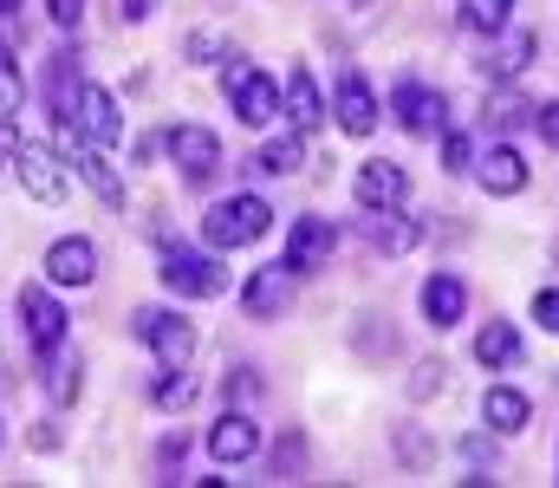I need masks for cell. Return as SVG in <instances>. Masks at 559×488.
I'll return each mask as SVG.
<instances>
[{
	"label": "cell",
	"mask_w": 559,
	"mask_h": 488,
	"mask_svg": "<svg viewBox=\"0 0 559 488\" xmlns=\"http://www.w3.org/2000/svg\"><path fill=\"white\" fill-rule=\"evenodd\" d=\"M163 151L176 157V169H182L189 182H209V176L222 169V138H215L209 124H176V131L163 138Z\"/></svg>",
	"instance_id": "5b68a950"
},
{
	"label": "cell",
	"mask_w": 559,
	"mask_h": 488,
	"mask_svg": "<svg viewBox=\"0 0 559 488\" xmlns=\"http://www.w3.org/2000/svg\"><path fill=\"white\" fill-rule=\"evenodd\" d=\"M72 118H79V131H85V144H98V151H111V144L124 138V118H118V98H111L105 85H79V105H72Z\"/></svg>",
	"instance_id": "ba28073f"
},
{
	"label": "cell",
	"mask_w": 559,
	"mask_h": 488,
	"mask_svg": "<svg viewBox=\"0 0 559 488\" xmlns=\"http://www.w3.org/2000/svg\"><path fill=\"white\" fill-rule=\"evenodd\" d=\"M13 7H20V0H0V13H13Z\"/></svg>",
	"instance_id": "74e56055"
},
{
	"label": "cell",
	"mask_w": 559,
	"mask_h": 488,
	"mask_svg": "<svg viewBox=\"0 0 559 488\" xmlns=\"http://www.w3.org/2000/svg\"><path fill=\"white\" fill-rule=\"evenodd\" d=\"M189 397H195V384H189V378H182V365H176V371L156 384V404H163V410H182Z\"/></svg>",
	"instance_id": "f1b7e54d"
},
{
	"label": "cell",
	"mask_w": 559,
	"mask_h": 488,
	"mask_svg": "<svg viewBox=\"0 0 559 488\" xmlns=\"http://www.w3.org/2000/svg\"><path fill=\"white\" fill-rule=\"evenodd\" d=\"M534 52H540V33H514L501 52H488V59H481V72H488V79H521Z\"/></svg>",
	"instance_id": "44dd1931"
},
{
	"label": "cell",
	"mask_w": 559,
	"mask_h": 488,
	"mask_svg": "<svg viewBox=\"0 0 559 488\" xmlns=\"http://www.w3.org/2000/svg\"><path fill=\"white\" fill-rule=\"evenodd\" d=\"M138 338L156 352V365L163 371H189V358H195V325L182 320V313H169V307H143L138 313Z\"/></svg>",
	"instance_id": "277c9868"
},
{
	"label": "cell",
	"mask_w": 559,
	"mask_h": 488,
	"mask_svg": "<svg viewBox=\"0 0 559 488\" xmlns=\"http://www.w3.org/2000/svg\"><path fill=\"white\" fill-rule=\"evenodd\" d=\"M156 274H163V287H169L176 300H215V294L228 287V267H222L215 254H195V248H169Z\"/></svg>",
	"instance_id": "3957f363"
},
{
	"label": "cell",
	"mask_w": 559,
	"mask_h": 488,
	"mask_svg": "<svg viewBox=\"0 0 559 488\" xmlns=\"http://www.w3.org/2000/svg\"><path fill=\"white\" fill-rule=\"evenodd\" d=\"M20 189L33 195V202H66V157H59V144H20Z\"/></svg>",
	"instance_id": "8992f818"
},
{
	"label": "cell",
	"mask_w": 559,
	"mask_h": 488,
	"mask_svg": "<svg viewBox=\"0 0 559 488\" xmlns=\"http://www.w3.org/2000/svg\"><path fill=\"white\" fill-rule=\"evenodd\" d=\"M534 320L547 325V332H559V294H554V287H540V294H534Z\"/></svg>",
	"instance_id": "1f68e13d"
},
{
	"label": "cell",
	"mask_w": 559,
	"mask_h": 488,
	"mask_svg": "<svg viewBox=\"0 0 559 488\" xmlns=\"http://www.w3.org/2000/svg\"><path fill=\"white\" fill-rule=\"evenodd\" d=\"M404 195H411V176L397 163H365L358 169V202L365 209H397Z\"/></svg>",
	"instance_id": "e0dca14e"
},
{
	"label": "cell",
	"mask_w": 559,
	"mask_h": 488,
	"mask_svg": "<svg viewBox=\"0 0 559 488\" xmlns=\"http://www.w3.org/2000/svg\"><path fill=\"white\" fill-rule=\"evenodd\" d=\"M462 456H468L475 469H481V463H495V450H488V437H468V443H462Z\"/></svg>",
	"instance_id": "e575fe53"
},
{
	"label": "cell",
	"mask_w": 559,
	"mask_h": 488,
	"mask_svg": "<svg viewBox=\"0 0 559 488\" xmlns=\"http://www.w3.org/2000/svg\"><path fill=\"white\" fill-rule=\"evenodd\" d=\"M241 307H248V320H280V313L293 307V267H286V261H274V267H261V274L248 281Z\"/></svg>",
	"instance_id": "4fadbf2b"
},
{
	"label": "cell",
	"mask_w": 559,
	"mask_h": 488,
	"mask_svg": "<svg viewBox=\"0 0 559 488\" xmlns=\"http://www.w3.org/2000/svg\"><path fill=\"white\" fill-rule=\"evenodd\" d=\"M378 222H371V241L384 248V254H404V248H417L423 241V228L417 222H404V215H391V209H371Z\"/></svg>",
	"instance_id": "cb8c5ba5"
},
{
	"label": "cell",
	"mask_w": 559,
	"mask_h": 488,
	"mask_svg": "<svg viewBox=\"0 0 559 488\" xmlns=\"http://www.w3.org/2000/svg\"><path fill=\"white\" fill-rule=\"evenodd\" d=\"M488 111H495V131H521L527 118H540V111H534V105H527L521 92H501V98H495Z\"/></svg>",
	"instance_id": "83f0119b"
},
{
	"label": "cell",
	"mask_w": 559,
	"mask_h": 488,
	"mask_svg": "<svg viewBox=\"0 0 559 488\" xmlns=\"http://www.w3.org/2000/svg\"><path fill=\"white\" fill-rule=\"evenodd\" d=\"M508 7L514 0H462V26L481 33V39H495V33H508Z\"/></svg>",
	"instance_id": "484cf974"
},
{
	"label": "cell",
	"mask_w": 559,
	"mask_h": 488,
	"mask_svg": "<svg viewBox=\"0 0 559 488\" xmlns=\"http://www.w3.org/2000/svg\"><path fill=\"white\" fill-rule=\"evenodd\" d=\"M215 52H222V33H189V59L195 66H209Z\"/></svg>",
	"instance_id": "d6a6232c"
},
{
	"label": "cell",
	"mask_w": 559,
	"mask_h": 488,
	"mask_svg": "<svg viewBox=\"0 0 559 488\" xmlns=\"http://www.w3.org/2000/svg\"><path fill=\"white\" fill-rule=\"evenodd\" d=\"M481 189H488V195H521V189H527V157H521L514 144H488V157H481Z\"/></svg>",
	"instance_id": "ac0fdd59"
},
{
	"label": "cell",
	"mask_w": 559,
	"mask_h": 488,
	"mask_svg": "<svg viewBox=\"0 0 559 488\" xmlns=\"http://www.w3.org/2000/svg\"><path fill=\"white\" fill-rule=\"evenodd\" d=\"M462 313H468V287H462L455 274H429V281H423V320L436 325V332H449Z\"/></svg>",
	"instance_id": "2e32d148"
},
{
	"label": "cell",
	"mask_w": 559,
	"mask_h": 488,
	"mask_svg": "<svg viewBox=\"0 0 559 488\" xmlns=\"http://www.w3.org/2000/svg\"><path fill=\"white\" fill-rule=\"evenodd\" d=\"M481 417H488V430H501V437H521V430H527V417H534V404H527L521 391L495 384V391L481 397Z\"/></svg>",
	"instance_id": "d6986e66"
},
{
	"label": "cell",
	"mask_w": 559,
	"mask_h": 488,
	"mask_svg": "<svg viewBox=\"0 0 559 488\" xmlns=\"http://www.w3.org/2000/svg\"><path fill=\"white\" fill-rule=\"evenodd\" d=\"M222 92H228V111H235L248 131H267L280 118V85L261 66H248V59H235V66L222 72Z\"/></svg>",
	"instance_id": "7a4b0ae2"
},
{
	"label": "cell",
	"mask_w": 559,
	"mask_h": 488,
	"mask_svg": "<svg viewBox=\"0 0 559 488\" xmlns=\"http://www.w3.org/2000/svg\"><path fill=\"white\" fill-rule=\"evenodd\" d=\"M46 13H52L59 26H79V20H85V0H46Z\"/></svg>",
	"instance_id": "836d02e7"
},
{
	"label": "cell",
	"mask_w": 559,
	"mask_h": 488,
	"mask_svg": "<svg viewBox=\"0 0 559 488\" xmlns=\"http://www.w3.org/2000/svg\"><path fill=\"white\" fill-rule=\"evenodd\" d=\"M261 450V430H254V417L248 410H222V424L209 430V456L222 463V469H235V463H248Z\"/></svg>",
	"instance_id": "7c38bea8"
},
{
	"label": "cell",
	"mask_w": 559,
	"mask_h": 488,
	"mask_svg": "<svg viewBox=\"0 0 559 488\" xmlns=\"http://www.w3.org/2000/svg\"><path fill=\"white\" fill-rule=\"evenodd\" d=\"M20 98H26L20 59H13V46H0V118H13V111H20Z\"/></svg>",
	"instance_id": "4316f807"
},
{
	"label": "cell",
	"mask_w": 559,
	"mask_h": 488,
	"mask_svg": "<svg viewBox=\"0 0 559 488\" xmlns=\"http://www.w3.org/2000/svg\"><path fill=\"white\" fill-rule=\"evenodd\" d=\"M72 163H79V176H85V182H92V189H98L105 202H124V176H118L111 163L98 157L92 144H72Z\"/></svg>",
	"instance_id": "7402d4cb"
},
{
	"label": "cell",
	"mask_w": 559,
	"mask_h": 488,
	"mask_svg": "<svg viewBox=\"0 0 559 488\" xmlns=\"http://www.w3.org/2000/svg\"><path fill=\"white\" fill-rule=\"evenodd\" d=\"M338 131L345 138H371L378 131V92L365 85V72H345L338 79Z\"/></svg>",
	"instance_id": "5bb4252c"
},
{
	"label": "cell",
	"mask_w": 559,
	"mask_h": 488,
	"mask_svg": "<svg viewBox=\"0 0 559 488\" xmlns=\"http://www.w3.org/2000/svg\"><path fill=\"white\" fill-rule=\"evenodd\" d=\"M20 144H26V138H20V124H13V118H0V169H13V163H20Z\"/></svg>",
	"instance_id": "4dcf8cb0"
},
{
	"label": "cell",
	"mask_w": 559,
	"mask_h": 488,
	"mask_svg": "<svg viewBox=\"0 0 559 488\" xmlns=\"http://www.w3.org/2000/svg\"><path fill=\"white\" fill-rule=\"evenodd\" d=\"M299 163H306V144H299V131H286L274 144H261L254 169H261V176H299Z\"/></svg>",
	"instance_id": "603a6c76"
},
{
	"label": "cell",
	"mask_w": 559,
	"mask_h": 488,
	"mask_svg": "<svg viewBox=\"0 0 559 488\" xmlns=\"http://www.w3.org/2000/svg\"><path fill=\"white\" fill-rule=\"evenodd\" d=\"M286 124H293L299 138H312V131L325 124V98H319V85H312V72H306V66H293V72H286Z\"/></svg>",
	"instance_id": "9a60e30c"
},
{
	"label": "cell",
	"mask_w": 559,
	"mask_h": 488,
	"mask_svg": "<svg viewBox=\"0 0 559 488\" xmlns=\"http://www.w3.org/2000/svg\"><path fill=\"white\" fill-rule=\"evenodd\" d=\"M534 124H540V138H547V144H559V105H547V111H540Z\"/></svg>",
	"instance_id": "d590c367"
},
{
	"label": "cell",
	"mask_w": 559,
	"mask_h": 488,
	"mask_svg": "<svg viewBox=\"0 0 559 488\" xmlns=\"http://www.w3.org/2000/svg\"><path fill=\"white\" fill-rule=\"evenodd\" d=\"M46 281H52V287H92V281H98V248H92L85 235L52 241V248H46Z\"/></svg>",
	"instance_id": "9c48e42d"
},
{
	"label": "cell",
	"mask_w": 559,
	"mask_h": 488,
	"mask_svg": "<svg viewBox=\"0 0 559 488\" xmlns=\"http://www.w3.org/2000/svg\"><path fill=\"white\" fill-rule=\"evenodd\" d=\"M391 111H397V124L411 131V138H436L442 131V92H429V85H417V79H404L397 92H391Z\"/></svg>",
	"instance_id": "30bf717a"
},
{
	"label": "cell",
	"mask_w": 559,
	"mask_h": 488,
	"mask_svg": "<svg viewBox=\"0 0 559 488\" xmlns=\"http://www.w3.org/2000/svg\"><path fill=\"white\" fill-rule=\"evenodd\" d=\"M143 13H150V0H118V20H131V26H138Z\"/></svg>",
	"instance_id": "8d00e7d4"
},
{
	"label": "cell",
	"mask_w": 559,
	"mask_h": 488,
	"mask_svg": "<svg viewBox=\"0 0 559 488\" xmlns=\"http://www.w3.org/2000/svg\"><path fill=\"white\" fill-rule=\"evenodd\" d=\"M475 358L488 365V371H508V365H521V332L508 320H488L475 332Z\"/></svg>",
	"instance_id": "ffe728a7"
},
{
	"label": "cell",
	"mask_w": 559,
	"mask_h": 488,
	"mask_svg": "<svg viewBox=\"0 0 559 488\" xmlns=\"http://www.w3.org/2000/svg\"><path fill=\"white\" fill-rule=\"evenodd\" d=\"M20 320H26V345L46 358L66 345V307L46 294V287H20Z\"/></svg>",
	"instance_id": "52a82bcc"
},
{
	"label": "cell",
	"mask_w": 559,
	"mask_h": 488,
	"mask_svg": "<svg viewBox=\"0 0 559 488\" xmlns=\"http://www.w3.org/2000/svg\"><path fill=\"white\" fill-rule=\"evenodd\" d=\"M274 228V202L267 195H228V202H215L209 209V222H202V235H209V248H248V241H261Z\"/></svg>",
	"instance_id": "6da1fadb"
},
{
	"label": "cell",
	"mask_w": 559,
	"mask_h": 488,
	"mask_svg": "<svg viewBox=\"0 0 559 488\" xmlns=\"http://www.w3.org/2000/svg\"><path fill=\"white\" fill-rule=\"evenodd\" d=\"M79 371H85V365H79V352H72V358L46 352V397H52V404H72V397H79V384H85Z\"/></svg>",
	"instance_id": "d4e9b609"
},
{
	"label": "cell",
	"mask_w": 559,
	"mask_h": 488,
	"mask_svg": "<svg viewBox=\"0 0 559 488\" xmlns=\"http://www.w3.org/2000/svg\"><path fill=\"white\" fill-rule=\"evenodd\" d=\"M468 163H475V144H468V138H455V131H449V138H442V169H455V176H462V169H468Z\"/></svg>",
	"instance_id": "f546056e"
},
{
	"label": "cell",
	"mask_w": 559,
	"mask_h": 488,
	"mask_svg": "<svg viewBox=\"0 0 559 488\" xmlns=\"http://www.w3.org/2000/svg\"><path fill=\"white\" fill-rule=\"evenodd\" d=\"M332 222L325 215H299L293 228H286V267L293 274H312V267H325V254H332Z\"/></svg>",
	"instance_id": "8fae6325"
}]
</instances>
